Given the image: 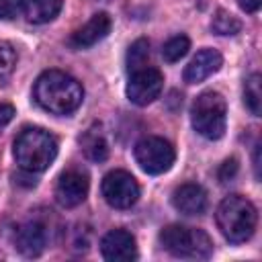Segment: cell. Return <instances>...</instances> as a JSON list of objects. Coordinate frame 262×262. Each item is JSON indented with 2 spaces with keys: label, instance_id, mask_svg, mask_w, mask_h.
<instances>
[{
  "label": "cell",
  "instance_id": "obj_25",
  "mask_svg": "<svg viewBox=\"0 0 262 262\" xmlns=\"http://www.w3.org/2000/svg\"><path fill=\"white\" fill-rule=\"evenodd\" d=\"M237 4H239V8L246 10V12H256V10L260 8L262 0H237Z\"/></svg>",
  "mask_w": 262,
  "mask_h": 262
},
{
  "label": "cell",
  "instance_id": "obj_1",
  "mask_svg": "<svg viewBox=\"0 0 262 262\" xmlns=\"http://www.w3.org/2000/svg\"><path fill=\"white\" fill-rule=\"evenodd\" d=\"M33 96L41 108L53 115H70L82 104L84 88L70 74L59 70H47L37 78Z\"/></svg>",
  "mask_w": 262,
  "mask_h": 262
},
{
  "label": "cell",
  "instance_id": "obj_7",
  "mask_svg": "<svg viewBox=\"0 0 262 262\" xmlns=\"http://www.w3.org/2000/svg\"><path fill=\"white\" fill-rule=\"evenodd\" d=\"M104 201L115 209H129L139 199L137 180L125 170H111L100 184Z\"/></svg>",
  "mask_w": 262,
  "mask_h": 262
},
{
  "label": "cell",
  "instance_id": "obj_16",
  "mask_svg": "<svg viewBox=\"0 0 262 262\" xmlns=\"http://www.w3.org/2000/svg\"><path fill=\"white\" fill-rule=\"evenodd\" d=\"M80 145H82L84 156L92 162H104L108 156V143H106L104 135L100 133V129H96V127H90L80 137Z\"/></svg>",
  "mask_w": 262,
  "mask_h": 262
},
{
  "label": "cell",
  "instance_id": "obj_15",
  "mask_svg": "<svg viewBox=\"0 0 262 262\" xmlns=\"http://www.w3.org/2000/svg\"><path fill=\"white\" fill-rule=\"evenodd\" d=\"M61 4L63 0H23V12L31 23L43 25L59 14Z\"/></svg>",
  "mask_w": 262,
  "mask_h": 262
},
{
  "label": "cell",
  "instance_id": "obj_24",
  "mask_svg": "<svg viewBox=\"0 0 262 262\" xmlns=\"http://www.w3.org/2000/svg\"><path fill=\"white\" fill-rule=\"evenodd\" d=\"M14 117V106L12 104H6V102H0V129L6 127Z\"/></svg>",
  "mask_w": 262,
  "mask_h": 262
},
{
  "label": "cell",
  "instance_id": "obj_5",
  "mask_svg": "<svg viewBox=\"0 0 262 262\" xmlns=\"http://www.w3.org/2000/svg\"><path fill=\"white\" fill-rule=\"evenodd\" d=\"M190 121L199 135L205 139H221L227 123V104L219 92H201L190 106Z\"/></svg>",
  "mask_w": 262,
  "mask_h": 262
},
{
  "label": "cell",
  "instance_id": "obj_13",
  "mask_svg": "<svg viewBox=\"0 0 262 262\" xmlns=\"http://www.w3.org/2000/svg\"><path fill=\"white\" fill-rule=\"evenodd\" d=\"M45 244H47V233H45V227L37 221H27L23 223L16 233H14V246L16 250L27 256V258H35L39 256L43 250H45Z\"/></svg>",
  "mask_w": 262,
  "mask_h": 262
},
{
  "label": "cell",
  "instance_id": "obj_3",
  "mask_svg": "<svg viewBox=\"0 0 262 262\" xmlns=\"http://www.w3.org/2000/svg\"><path fill=\"white\" fill-rule=\"evenodd\" d=\"M215 219L225 239H229L231 244H242L252 237L258 215L254 205L246 196L229 194L219 203Z\"/></svg>",
  "mask_w": 262,
  "mask_h": 262
},
{
  "label": "cell",
  "instance_id": "obj_19",
  "mask_svg": "<svg viewBox=\"0 0 262 262\" xmlns=\"http://www.w3.org/2000/svg\"><path fill=\"white\" fill-rule=\"evenodd\" d=\"M147 61H149V41L137 39L127 51V70L137 72L141 68H147Z\"/></svg>",
  "mask_w": 262,
  "mask_h": 262
},
{
  "label": "cell",
  "instance_id": "obj_21",
  "mask_svg": "<svg viewBox=\"0 0 262 262\" xmlns=\"http://www.w3.org/2000/svg\"><path fill=\"white\" fill-rule=\"evenodd\" d=\"M16 68V51L8 41H0V84H6Z\"/></svg>",
  "mask_w": 262,
  "mask_h": 262
},
{
  "label": "cell",
  "instance_id": "obj_17",
  "mask_svg": "<svg viewBox=\"0 0 262 262\" xmlns=\"http://www.w3.org/2000/svg\"><path fill=\"white\" fill-rule=\"evenodd\" d=\"M260 86H262L260 74H252L244 84V102L254 117L260 115V104H262V88Z\"/></svg>",
  "mask_w": 262,
  "mask_h": 262
},
{
  "label": "cell",
  "instance_id": "obj_9",
  "mask_svg": "<svg viewBox=\"0 0 262 262\" xmlns=\"http://www.w3.org/2000/svg\"><path fill=\"white\" fill-rule=\"evenodd\" d=\"M88 188H90V182L84 172L68 170L59 176V180L55 184V199L61 207L72 209V207H78L86 199Z\"/></svg>",
  "mask_w": 262,
  "mask_h": 262
},
{
  "label": "cell",
  "instance_id": "obj_10",
  "mask_svg": "<svg viewBox=\"0 0 262 262\" xmlns=\"http://www.w3.org/2000/svg\"><path fill=\"white\" fill-rule=\"evenodd\" d=\"M100 252H102V258L111 262L135 260L137 244H135V237L127 229H111L100 239Z\"/></svg>",
  "mask_w": 262,
  "mask_h": 262
},
{
  "label": "cell",
  "instance_id": "obj_22",
  "mask_svg": "<svg viewBox=\"0 0 262 262\" xmlns=\"http://www.w3.org/2000/svg\"><path fill=\"white\" fill-rule=\"evenodd\" d=\"M23 8V0H0V18L12 20Z\"/></svg>",
  "mask_w": 262,
  "mask_h": 262
},
{
  "label": "cell",
  "instance_id": "obj_18",
  "mask_svg": "<svg viewBox=\"0 0 262 262\" xmlns=\"http://www.w3.org/2000/svg\"><path fill=\"white\" fill-rule=\"evenodd\" d=\"M211 29H213L217 35H237V33L242 31V23H239V18L233 16L231 12L219 8V10L213 14Z\"/></svg>",
  "mask_w": 262,
  "mask_h": 262
},
{
  "label": "cell",
  "instance_id": "obj_6",
  "mask_svg": "<svg viewBox=\"0 0 262 262\" xmlns=\"http://www.w3.org/2000/svg\"><path fill=\"white\" fill-rule=\"evenodd\" d=\"M174 147L164 137H143L135 143V160L139 168L147 174H164L174 164Z\"/></svg>",
  "mask_w": 262,
  "mask_h": 262
},
{
  "label": "cell",
  "instance_id": "obj_14",
  "mask_svg": "<svg viewBox=\"0 0 262 262\" xmlns=\"http://www.w3.org/2000/svg\"><path fill=\"white\" fill-rule=\"evenodd\" d=\"M172 205L184 215H203L207 209V192L194 182L180 184L172 192Z\"/></svg>",
  "mask_w": 262,
  "mask_h": 262
},
{
  "label": "cell",
  "instance_id": "obj_23",
  "mask_svg": "<svg viewBox=\"0 0 262 262\" xmlns=\"http://www.w3.org/2000/svg\"><path fill=\"white\" fill-rule=\"evenodd\" d=\"M235 174H237V160H235V158H229V160H225V162L219 166L217 178H219L221 182H231V180L235 178Z\"/></svg>",
  "mask_w": 262,
  "mask_h": 262
},
{
  "label": "cell",
  "instance_id": "obj_12",
  "mask_svg": "<svg viewBox=\"0 0 262 262\" xmlns=\"http://www.w3.org/2000/svg\"><path fill=\"white\" fill-rule=\"evenodd\" d=\"M223 63V57L217 49H201L190 63L184 68V82L186 84H199L213 76Z\"/></svg>",
  "mask_w": 262,
  "mask_h": 262
},
{
  "label": "cell",
  "instance_id": "obj_2",
  "mask_svg": "<svg viewBox=\"0 0 262 262\" xmlns=\"http://www.w3.org/2000/svg\"><path fill=\"white\" fill-rule=\"evenodd\" d=\"M57 156L55 137L39 127H29L18 133L14 139V158L16 164L27 172H43L47 170Z\"/></svg>",
  "mask_w": 262,
  "mask_h": 262
},
{
  "label": "cell",
  "instance_id": "obj_8",
  "mask_svg": "<svg viewBox=\"0 0 262 262\" xmlns=\"http://www.w3.org/2000/svg\"><path fill=\"white\" fill-rule=\"evenodd\" d=\"M162 88H164L162 72L147 66L137 72H131V78L127 82V98L137 106H145L160 96Z\"/></svg>",
  "mask_w": 262,
  "mask_h": 262
},
{
  "label": "cell",
  "instance_id": "obj_4",
  "mask_svg": "<svg viewBox=\"0 0 262 262\" xmlns=\"http://www.w3.org/2000/svg\"><path fill=\"white\" fill-rule=\"evenodd\" d=\"M160 244L166 252H170L176 258L205 260L213 254L211 237L203 229H196V227L166 225L160 231Z\"/></svg>",
  "mask_w": 262,
  "mask_h": 262
},
{
  "label": "cell",
  "instance_id": "obj_20",
  "mask_svg": "<svg viewBox=\"0 0 262 262\" xmlns=\"http://www.w3.org/2000/svg\"><path fill=\"white\" fill-rule=\"evenodd\" d=\"M188 49H190V39L186 35H176L164 43L162 55L166 61H178L188 53Z\"/></svg>",
  "mask_w": 262,
  "mask_h": 262
},
{
  "label": "cell",
  "instance_id": "obj_26",
  "mask_svg": "<svg viewBox=\"0 0 262 262\" xmlns=\"http://www.w3.org/2000/svg\"><path fill=\"white\" fill-rule=\"evenodd\" d=\"M258 151H260V145H256V151H254V168H256V178H260V158H258Z\"/></svg>",
  "mask_w": 262,
  "mask_h": 262
},
{
  "label": "cell",
  "instance_id": "obj_11",
  "mask_svg": "<svg viewBox=\"0 0 262 262\" xmlns=\"http://www.w3.org/2000/svg\"><path fill=\"white\" fill-rule=\"evenodd\" d=\"M111 31V16L106 12H96L84 27H80L72 37H70V45L74 49H86L96 45L98 41H102Z\"/></svg>",
  "mask_w": 262,
  "mask_h": 262
}]
</instances>
